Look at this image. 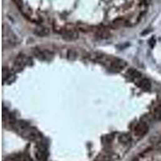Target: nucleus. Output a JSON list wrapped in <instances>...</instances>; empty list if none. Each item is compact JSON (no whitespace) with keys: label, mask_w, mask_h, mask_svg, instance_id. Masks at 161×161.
I'll list each match as a JSON object with an SVG mask.
<instances>
[{"label":"nucleus","mask_w":161,"mask_h":161,"mask_svg":"<svg viewBox=\"0 0 161 161\" xmlns=\"http://www.w3.org/2000/svg\"><path fill=\"white\" fill-rule=\"evenodd\" d=\"M119 142L122 143V144H127V143L130 142V137L129 134H121L120 136L119 137Z\"/></svg>","instance_id":"nucleus-13"},{"label":"nucleus","mask_w":161,"mask_h":161,"mask_svg":"<svg viewBox=\"0 0 161 161\" xmlns=\"http://www.w3.org/2000/svg\"><path fill=\"white\" fill-rule=\"evenodd\" d=\"M138 85L144 90H151L152 84L150 82V80L147 78H143L139 80L138 83Z\"/></svg>","instance_id":"nucleus-7"},{"label":"nucleus","mask_w":161,"mask_h":161,"mask_svg":"<svg viewBox=\"0 0 161 161\" xmlns=\"http://www.w3.org/2000/svg\"><path fill=\"white\" fill-rule=\"evenodd\" d=\"M27 63V57L23 55V54H19L18 56L16 57L15 63H14L13 69L16 72L21 71L22 69L24 68L26 64Z\"/></svg>","instance_id":"nucleus-3"},{"label":"nucleus","mask_w":161,"mask_h":161,"mask_svg":"<svg viewBox=\"0 0 161 161\" xmlns=\"http://www.w3.org/2000/svg\"><path fill=\"white\" fill-rule=\"evenodd\" d=\"M153 116L156 121H161V105H157L154 109Z\"/></svg>","instance_id":"nucleus-10"},{"label":"nucleus","mask_w":161,"mask_h":161,"mask_svg":"<svg viewBox=\"0 0 161 161\" xmlns=\"http://www.w3.org/2000/svg\"><path fill=\"white\" fill-rule=\"evenodd\" d=\"M149 130L148 125L145 122H140L134 127V134L138 137L144 136Z\"/></svg>","instance_id":"nucleus-4"},{"label":"nucleus","mask_w":161,"mask_h":161,"mask_svg":"<svg viewBox=\"0 0 161 161\" xmlns=\"http://www.w3.org/2000/svg\"><path fill=\"white\" fill-rule=\"evenodd\" d=\"M77 53L76 52V50L73 49V48H70V49L68 50L67 52V58L69 61H75V60L77 59Z\"/></svg>","instance_id":"nucleus-9"},{"label":"nucleus","mask_w":161,"mask_h":161,"mask_svg":"<svg viewBox=\"0 0 161 161\" xmlns=\"http://www.w3.org/2000/svg\"><path fill=\"white\" fill-rule=\"evenodd\" d=\"M35 35H37V37H44L48 36L50 33L49 30H48L47 27H42V26H40V27H37V28L34 30Z\"/></svg>","instance_id":"nucleus-6"},{"label":"nucleus","mask_w":161,"mask_h":161,"mask_svg":"<svg viewBox=\"0 0 161 161\" xmlns=\"http://www.w3.org/2000/svg\"><path fill=\"white\" fill-rule=\"evenodd\" d=\"M61 34L62 38L68 41H72V40H75L78 38V32L77 30L73 28L64 29L61 32Z\"/></svg>","instance_id":"nucleus-5"},{"label":"nucleus","mask_w":161,"mask_h":161,"mask_svg":"<svg viewBox=\"0 0 161 161\" xmlns=\"http://www.w3.org/2000/svg\"><path fill=\"white\" fill-rule=\"evenodd\" d=\"M36 156H37V159L40 161H44V159H46V155L44 153V151L42 149H39L36 153Z\"/></svg>","instance_id":"nucleus-12"},{"label":"nucleus","mask_w":161,"mask_h":161,"mask_svg":"<svg viewBox=\"0 0 161 161\" xmlns=\"http://www.w3.org/2000/svg\"><path fill=\"white\" fill-rule=\"evenodd\" d=\"M127 73H128V75L130 77H133V78H139V77H141V73L134 69H129L128 71H127Z\"/></svg>","instance_id":"nucleus-11"},{"label":"nucleus","mask_w":161,"mask_h":161,"mask_svg":"<svg viewBox=\"0 0 161 161\" xmlns=\"http://www.w3.org/2000/svg\"><path fill=\"white\" fill-rule=\"evenodd\" d=\"M12 1L15 2V4L17 6V7L19 8V9L20 10L23 9V0H12Z\"/></svg>","instance_id":"nucleus-14"},{"label":"nucleus","mask_w":161,"mask_h":161,"mask_svg":"<svg viewBox=\"0 0 161 161\" xmlns=\"http://www.w3.org/2000/svg\"><path fill=\"white\" fill-rule=\"evenodd\" d=\"M19 134H21V136L23 137L24 139H27L30 140H37L39 139L40 137V132L37 129L32 128V127H27V128L24 129L22 131L19 133Z\"/></svg>","instance_id":"nucleus-1"},{"label":"nucleus","mask_w":161,"mask_h":161,"mask_svg":"<svg viewBox=\"0 0 161 161\" xmlns=\"http://www.w3.org/2000/svg\"><path fill=\"white\" fill-rule=\"evenodd\" d=\"M124 23V20L123 19H117L116 20L113 22V24L116 27H119V26H122V25Z\"/></svg>","instance_id":"nucleus-15"},{"label":"nucleus","mask_w":161,"mask_h":161,"mask_svg":"<svg viewBox=\"0 0 161 161\" xmlns=\"http://www.w3.org/2000/svg\"><path fill=\"white\" fill-rule=\"evenodd\" d=\"M127 66V62L120 59L112 60V61L109 65L110 70L114 73H119L122 71Z\"/></svg>","instance_id":"nucleus-2"},{"label":"nucleus","mask_w":161,"mask_h":161,"mask_svg":"<svg viewBox=\"0 0 161 161\" xmlns=\"http://www.w3.org/2000/svg\"><path fill=\"white\" fill-rule=\"evenodd\" d=\"M95 35H96V37H98V38L100 39H107L110 37V33L108 31H106L105 29L103 28L98 29L96 31Z\"/></svg>","instance_id":"nucleus-8"}]
</instances>
